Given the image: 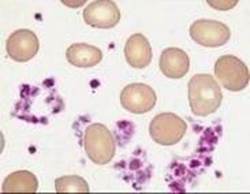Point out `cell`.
Listing matches in <instances>:
<instances>
[{"label":"cell","instance_id":"4","mask_svg":"<svg viewBox=\"0 0 250 194\" xmlns=\"http://www.w3.org/2000/svg\"><path fill=\"white\" fill-rule=\"evenodd\" d=\"M215 75L220 84L231 92L244 90L249 85V68L232 55L220 56L215 65Z\"/></svg>","mask_w":250,"mask_h":194},{"label":"cell","instance_id":"3","mask_svg":"<svg viewBox=\"0 0 250 194\" xmlns=\"http://www.w3.org/2000/svg\"><path fill=\"white\" fill-rule=\"evenodd\" d=\"M188 130V125L181 116L171 112L156 115L150 122L149 134L159 145H175L182 140Z\"/></svg>","mask_w":250,"mask_h":194},{"label":"cell","instance_id":"2","mask_svg":"<svg viewBox=\"0 0 250 194\" xmlns=\"http://www.w3.org/2000/svg\"><path fill=\"white\" fill-rule=\"evenodd\" d=\"M83 145L89 159L99 166L107 164L115 156V138L102 123H93L85 130Z\"/></svg>","mask_w":250,"mask_h":194},{"label":"cell","instance_id":"13","mask_svg":"<svg viewBox=\"0 0 250 194\" xmlns=\"http://www.w3.org/2000/svg\"><path fill=\"white\" fill-rule=\"evenodd\" d=\"M56 193H89L86 181L78 175H66L55 181Z\"/></svg>","mask_w":250,"mask_h":194},{"label":"cell","instance_id":"15","mask_svg":"<svg viewBox=\"0 0 250 194\" xmlns=\"http://www.w3.org/2000/svg\"><path fill=\"white\" fill-rule=\"evenodd\" d=\"M64 4H66V6H71V7H77V6H82V4H85V0H82V1H71V3H70V1H64Z\"/></svg>","mask_w":250,"mask_h":194},{"label":"cell","instance_id":"6","mask_svg":"<svg viewBox=\"0 0 250 194\" xmlns=\"http://www.w3.org/2000/svg\"><path fill=\"white\" fill-rule=\"evenodd\" d=\"M156 92L145 84H130L121 93V104L131 114H145L156 106Z\"/></svg>","mask_w":250,"mask_h":194},{"label":"cell","instance_id":"5","mask_svg":"<svg viewBox=\"0 0 250 194\" xmlns=\"http://www.w3.org/2000/svg\"><path fill=\"white\" fill-rule=\"evenodd\" d=\"M191 40L203 47L216 48L226 45L231 37V32L223 22L212 20H198L190 26Z\"/></svg>","mask_w":250,"mask_h":194},{"label":"cell","instance_id":"10","mask_svg":"<svg viewBox=\"0 0 250 194\" xmlns=\"http://www.w3.org/2000/svg\"><path fill=\"white\" fill-rule=\"evenodd\" d=\"M126 62L134 68H144L152 61V48L148 39L141 33L133 34L125 45Z\"/></svg>","mask_w":250,"mask_h":194},{"label":"cell","instance_id":"8","mask_svg":"<svg viewBox=\"0 0 250 194\" xmlns=\"http://www.w3.org/2000/svg\"><path fill=\"white\" fill-rule=\"evenodd\" d=\"M83 20L89 26L96 29H112L121 21V11L114 1L99 0L85 8Z\"/></svg>","mask_w":250,"mask_h":194},{"label":"cell","instance_id":"1","mask_svg":"<svg viewBox=\"0 0 250 194\" xmlns=\"http://www.w3.org/2000/svg\"><path fill=\"white\" fill-rule=\"evenodd\" d=\"M222 100V89L209 74H197L189 81L190 108L197 116H208L216 112Z\"/></svg>","mask_w":250,"mask_h":194},{"label":"cell","instance_id":"9","mask_svg":"<svg viewBox=\"0 0 250 194\" xmlns=\"http://www.w3.org/2000/svg\"><path fill=\"white\" fill-rule=\"evenodd\" d=\"M160 70L168 78H182L190 68V59L181 48H167L160 56Z\"/></svg>","mask_w":250,"mask_h":194},{"label":"cell","instance_id":"7","mask_svg":"<svg viewBox=\"0 0 250 194\" xmlns=\"http://www.w3.org/2000/svg\"><path fill=\"white\" fill-rule=\"evenodd\" d=\"M7 54L15 62L25 63V62L33 59L39 54L40 43L39 37L34 32L29 29H21L14 32L7 39Z\"/></svg>","mask_w":250,"mask_h":194},{"label":"cell","instance_id":"14","mask_svg":"<svg viewBox=\"0 0 250 194\" xmlns=\"http://www.w3.org/2000/svg\"><path fill=\"white\" fill-rule=\"evenodd\" d=\"M208 4L216 10H231L238 4V0H222V1H208Z\"/></svg>","mask_w":250,"mask_h":194},{"label":"cell","instance_id":"11","mask_svg":"<svg viewBox=\"0 0 250 194\" xmlns=\"http://www.w3.org/2000/svg\"><path fill=\"white\" fill-rule=\"evenodd\" d=\"M66 59L75 67H93L103 61V52L97 47L78 43L67 48Z\"/></svg>","mask_w":250,"mask_h":194},{"label":"cell","instance_id":"12","mask_svg":"<svg viewBox=\"0 0 250 194\" xmlns=\"http://www.w3.org/2000/svg\"><path fill=\"white\" fill-rule=\"evenodd\" d=\"M39 181L36 175L26 170H21L7 176L1 190L4 193H36Z\"/></svg>","mask_w":250,"mask_h":194}]
</instances>
